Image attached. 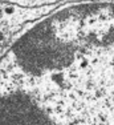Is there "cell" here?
Wrapping results in <instances>:
<instances>
[{
    "label": "cell",
    "instance_id": "cell-1",
    "mask_svg": "<svg viewBox=\"0 0 114 125\" xmlns=\"http://www.w3.org/2000/svg\"><path fill=\"white\" fill-rule=\"evenodd\" d=\"M29 93L52 125H114V4L95 5L72 23Z\"/></svg>",
    "mask_w": 114,
    "mask_h": 125
}]
</instances>
